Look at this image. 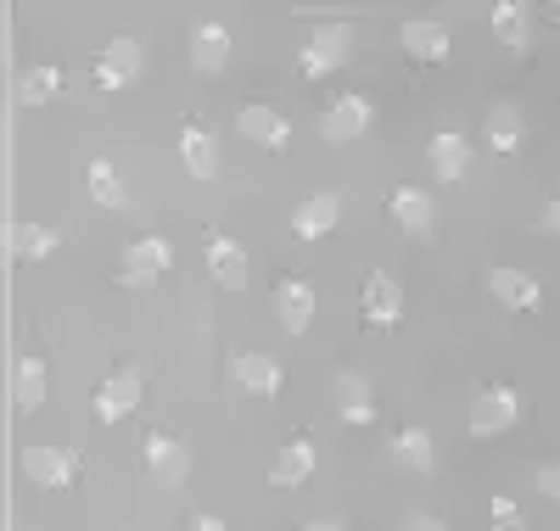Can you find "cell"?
I'll return each mask as SVG.
<instances>
[{
	"instance_id": "31",
	"label": "cell",
	"mask_w": 560,
	"mask_h": 531,
	"mask_svg": "<svg viewBox=\"0 0 560 531\" xmlns=\"http://www.w3.org/2000/svg\"><path fill=\"white\" fill-rule=\"evenodd\" d=\"M533 481H538V493H544L549 504H560V459L538 464V475H533Z\"/></svg>"
},
{
	"instance_id": "7",
	"label": "cell",
	"mask_w": 560,
	"mask_h": 531,
	"mask_svg": "<svg viewBox=\"0 0 560 531\" xmlns=\"http://www.w3.org/2000/svg\"><path fill=\"white\" fill-rule=\"evenodd\" d=\"M23 475L34 481V487H45V493H62V487H73V475H79V453H68V448H23Z\"/></svg>"
},
{
	"instance_id": "1",
	"label": "cell",
	"mask_w": 560,
	"mask_h": 531,
	"mask_svg": "<svg viewBox=\"0 0 560 531\" xmlns=\"http://www.w3.org/2000/svg\"><path fill=\"white\" fill-rule=\"evenodd\" d=\"M348 57H353V28H348V23H319V28L303 39L298 68H303V79H325V73H337Z\"/></svg>"
},
{
	"instance_id": "33",
	"label": "cell",
	"mask_w": 560,
	"mask_h": 531,
	"mask_svg": "<svg viewBox=\"0 0 560 531\" xmlns=\"http://www.w3.org/2000/svg\"><path fill=\"white\" fill-rule=\"evenodd\" d=\"M398 531H448V526H443L438 515H404V526H398Z\"/></svg>"
},
{
	"instance_id": "35",
	"label": "cell",
	"mask_w": 560,
	"mask_h": 531,
	"mask_svg": "<svg viewBox=\"0 0 560 531\" xmlns=\"http://www.w3.org/2000/svg\"><path fill=\"white\" fill-rule=\"evenodd\" d=\"M303 531H342V520H308Z\"/></svg>"
},
{
	"instance_id": "4",
	"label": "cell",
	"mask_w": 560,
	"mask_h": 531,
	"mask_svg": "<svg viewBox=\"0 0 560 531\" xmlns=\"http://www.w3.org/2000/svg\"><path fill=\"white\" fill-rule=\"evenodd\" d=\"M208 274L219 292H247V280H253V263H247V247L236 235H208V252H202Z\"/></svg>"
},
{
	"instance_id": "30",
	"label": "cell",
	"mask_w": 560,
	"mask_h": 531,
	"mask_svg": "<svg viewBox=\"0 0 560 531\" xmlns=\"http://www.w3.org/2000/svg\"><path fill=\"white\" fill-rule=\"evenodd\" d=\"M488 509H493V531H527V520H522V509H516V504H510V498H493Z\"/></svg>"
},
{
	"instance_id": "19",
	"label": "cell",
	"mask_w": 560,
	"mask_h": 531,
	"mask_svg": "<svg viewBox=\"0 0 560 531\" xmlns=\"http://www.w3.org/2000/svg\"><path fill=\"white\" fill-rule=\"evenodd\" d=\"M275 319L287 335H303L314 324V285L308 280H280L275 285Z\"/></svg>"
},
{
	"instance_id": "10",
	"label": "cell",
	"mask_w": 560,
	"mask_h": 531,
	"mask_svg": "<svg viewBox=\"0 0 560 531\" xmlns=\"http://www.w3.org/2000/svg\"><path fill=\"white\" fill-rule=\"evenodd\" d=\"M331 403H337V414L348 425H376V392H370V375L364 369H337Z\"/></svg>"
},
{
	"instance_id": "2",
	"label": "cell",
	"mask_w": 560,
	"mask_h": 531,
	"mask_svg": "<svg viewBox=\"0 0 560 531\" xmlns=\"http://www.w3.org/2000/svg\"><path fill=\"white\" fill-rule=\"evenodd\" d=\"M527 414V398L516 386H488L482 398H471V437H499V430H516Z\"/></svg>"
},
{
	"instance_id": "21",
	"label": "cell",
	"mask_w": 560,
	"mask_h": 531,
	"mask_svg": "<svg viewBox=\"0 0 560 531\" xmlns=\"http://www.w3.org/2000/svg\"><path fill=\"white\" fill-rule=\"evenodd\" d=\"M387 459L409 475H432L438 470V448H432V430H420V425H404L398 437L387 442Z\"/></svg>"
},
{
	"instance_id": "17",
	"label": "cell",
	"mask_w": 560,
	"mask_h": 531,
	"mask_svg": "<svg viewBox=\"0 0 560 531\" xmlns=\"http://www.w3.org/2000/svg\"><path fill=\"white\" fill-rule=\"evenodd\" d=\"M236 129H242V140H253V146H264V152H287L292 146V123L280 118L275 107H242V118H236Z\"/></svg>"
},
{
	"instance_id": "13",
	"label": "cell",
	"mask_w": 560,
	"mask_h": 531,
	"mask_svg": "<svg viewBox=\"0 0 560 531\" xmlns=\"http://www.w3.org/2000/svg\"><path fill=\"white\" fill-rule=\"evenodd\" d=\"M488 292L504 303V308H516V314H533L544 303V285L527 274V269H510V263H493L488 269Z\"/></svg>"
},
{
	"instance_id": "32",
	"label": "cell",
	"mask_w": 560,
	"mask_h": 531,
	"mask_svg": "<svg viewBox=\"0 0 560 531\" xmlns=\"http://www.w3.org/2000/svg\"><path fill=\"white\" fill-rule=\"evenodd\" d=\"M538 235H560V190L544 202V213H538Z\"/></svg>"
},
{
	"instance_id": "11",
	"label": "cell",
	"mask_w": 560,
	"mask_h": 531,
	"mask_svg": "<svg viewBox=\"0 0 560 531\" xmlns=\"http://www.w3.org/2000/svg\"><path fill=\"white\" fill-rule=\"evenodd\" d=\"M174 263V247H168V235H140V240H129V252H124V285H147V280H158L163 269Z\"/></svg>"
},
{
	"instance_id": "24",
	"label": "cell",
	"mask_w": 560,
	"mask_h": 531,
	"mask_svg": "<svg viewBox=\"0 0 560 531\" xmlns=\"http://www.w3.org/2000/svg\"><path fill=\"white\" fill-rule=\"evenodd\" d=\"M488 23H493V39L504 51H527V39H533V7L527 0H499L488 12Z\"/></svg>"
},
{
	"instance_id": "25",
	"label": "cell",
	"mask_w": 560,
	"mask_h": 531,
	"mask_svg": "<svg viewBox=\"0 0 560 531\" xmlns=\"http://www.w3.org/2000/svg\"><path fill=\"white\" fill-rule=\"evenodd\" d=\"M314 464H319L314 442L308 437H292L287 448L275 453V464H269V487H303V481L314 475Z\"/></svg>"
},
{
	"instance_id": "9",
	"label": "cell",
	"mask_w": 560,
	"mask_h": 531,
	"mask_svg": "<svg viewBox=\"0 0 560 531\" xmlns=\"http://www.w3.org/2000/svg\"><path fill=\"white\" fill-rule=\"evenodd\" d=\"M140 459H147V470L163 481V487H179V481L191 475V448H185L179 437H168V430H152V437L140 442Z\"/></svg>"
},
{
	"instance_id": "28",
	"label": "cell",
	"mask_w": 560,
	"mask_h": 531,
	"mask_svg": "<svg viewBox=\"0 0 560 531\" xmlns=\"http://www.w3.org/2000/svg\"><path fill=\"white\" fill-rule=\"evenodd\" d=\"M45 386H51V369H45V358H18V369H12V403H18V414H34L39 403H45Z\"/></svg>"
},
{
	"instance_id": "15",
	"label": "cell",
	"mask_w": 560,
	"mask_h": 531,
	"mask_svg": "<svg viewBox=\"0 0 560 531\" xmlns=\"http://www.w3.org/2000/svg\"><path fill=\"white\" fill-rule=\"evenodd\" d=\"M427 163H432V174H438L443 185H459L465 174H471V140L454 134V129H438V134L427 140Z\"/></svg>"
},
{
	"instance_id": "18",
	"label": "cell",
	"mask_w": 560,
	"mask_h": 531,
	"mask_svg": "<svg viewBox=\"0 0 560 531\" xmlns=\"http://www.w3.org/2000/svg\"><path fill=\"white\" fill-rule=\"evenodd\" d=\"M337 219H342V197L337 190H314V197L298 202V213H292V235L298 240H319V235L337 229Z\"/></svg>"
},
{
	"instance_id": "8",
	"label": "cell",
	"mask_w": 560,
	"mask_h": 531,
	"mask_svg": "<svg viewBox=\"0 0 560 531\" xmlns=\"http://www.w3.org/2000/svg\"><path fill=\"white\" fill-rule=\"evenodd\" d=\"M364 129H370V102L364 95H337V102L319 113V140L325 146H348V140H359Z\"/></svg>"
},
{
	"instance_id": "12",
	"label": "cell",
	"mask_w": 560,
	"mask_h": 531,
	"mask_svg": "<svg viewBox=\"0 0 560 531\" xmlns=\"http://www.w3.org/2000/svg\"><path fill=\"white\" fill-rule=\"evenodd\" d=\"M387 213H393V219H398V229H404V235H415V240H427V235H432V224H438V208H432V197H427L420 185H393Z\"/></svg>"
},
{
	"instance_id": "22",
	"label": "cell",
	"mask_w": 560,
	"mask_h": 531,
	"mask_svg": "<svg viewBox=\"0 0 560 531\" xmlns=\"http://www.w3.org/2000/svg\"><path fill=\"white\" fill-rule=\"evenodd\" d=\"M191 68L202 79H219L230 68V28L224 23H197L191 28Z\"/></svg>"
},
{
	"instance_id": "34",
	"label": "cell",
	"mask_w": 560,
	"mask_h": 531,
	"mask_svg": "<svg viewBox=\"0 0 560 531\" xmlns=\"http://www.w3.org/2000/svg\"><path fill=\"white\" fill-rule=\"evenodd\" d=\"M191 531H224V520H219V515H197Z\"/></svg>"
},
{
	"instance_id": "20",
	"label": "cell",
	"mask_w": 560,
	"mask_h": 531,
	"mask_svg": "<svg viewBox=\"0 0 560 531\" xmlns=\"http://www.w3.org/2000/svg\"><path fill=\"white\" fill-rule=\"evenodd\" d=\"M482 140H488L499 157L522 152V140H527V118H522V107H516V102H493L488 118H482Z\"/></svg>"
},
{
	"instance_id": "23",
	"label": "cell",
	"mask_w": 560,
	"mask_h": 531,
	"mask_svg": "<svg viewBox=\"0 0 560 531\" xmlns=\"http://www.w3.org/2000/svg\"><path fill=\"white\" fill-rule=\"evenodd\" d=\"M398 39H404V51H409L415 62H443V57L454 51L448 28H443V23H432V17H409V23L398 28Z\"/></svg>"
},
{
	"instance_id": "16",
	"label": "cell",
	"mask_w": 560,
	"mask_h": 531,
	"mask_svg": "<svg viewBox=\"0 0 560 531\" xmlns=\"http://www.w3.org/2000/svg\"><path fill=\"white\" fill-rule=\"evenodd\" d=\"M57 247H62V235H57L51 224H34V219L7 224V252H12V263H45Z\"/></svg>"
},
{
	"instance_id": "29",
	"label": "cell",
	"mask_w": 560,
	"mask_h": 531,
	"mask_svg": "<svg viewBox=\"0 0 560 531\" xmlns=\"http://www.w3.org/2000/svg\"><path fill=\"white\" fill-rule=\"evenodd\" d=\"M84 174H90V197H96V208H113V213H118V208H124V179H118V168H113L107 157H96Z\"/></svg>"
},
{
	"instance_id": "14",
	"label": "cell",
	"mask_w": 560,
	"mask_h": 531,
	"mask_svg": "<svg viewBox=\"0 0 560 531\" xmlns=\"http://www.w3.org/2000/svg\"><path fill=\"white\" fill-rule=\"evenodd\" d=\"M280 375H287V369H280L275 353H236V358H230V380H236L247 398H275Z\"/></svg>"
},
{
	"instance_id": "26",
	"label": "cell",
	"mask_w": 560,
	"mask_h": 531,
	"mask_svg": "<svg viewBox=\"0 0 560 531\" xmlns=\"http://www.w3.org/2000/svg\"><path fill=\"white\" fill-rule=\"evenodd\" d=\"M62 95H68V73L57 62H39V68H28L18 79V107H51V102H62Z\"/></svg>"
},
{
	"instance_id": "5",
	"label": "cell",
	"mask_w": 560,
	"mask_h": 531,
	"mask_svg": "<svg viewBox=\"0 0 560 531\" xmlns=\"http://www.w3.org/2000/svg\"><path fill=\"white\" fill-rule=\"evenodd\" d=\"M364 324L370 330H393L398 319H404V285H398V274H387V269H370L364 274Z\"/></svg>"
},
{
	"instance_id": "6",
	"label": "cell",
	"mask_w": 560,
	"mask_h": 531,
	"mask_svg": "<svg viewBox=\"0 0 560 531\" xmlns=\"http://www.w3.org/2000/svg\"><path fill=\"white\" fill-rule=\"evenodd\" d=\"M140 398H147V375H140V369H118V375H107L96 386V420L118 425V420H129L140 409Z\"/></svg>"
},
{
	"instance_id": "27",
	"label": "cell",
	"mask_w": 560,
	"mask_h": 531,
	"mask_svg": "<svg viewBox=\"0 0 560 531\" xmlns=\"http://www.w3.org/2000/svg\"><path fill=\"white\" fill-rule=\"evenodd\" d=\"M179 163L191 179H213L219 174V146H213V134L202 123H185L179 129Z\"/></svg>"
},
{
	"instance_id": "3",
	"label": "cell",
	"mask_w": 560,
	"mask_h": 531,
	"mask_svg": "<svg viewBox=\"0 0 560 531\" xmlns=\"http://www.w3.org/2000/svg\"><path fill=\"white\" fill-rule=\"evenodd\" d=\"M140 73H147V45H140L135 34H118L107 51L96 57V84L102 90H129Z\"/></svg>"
}]
</instances>
